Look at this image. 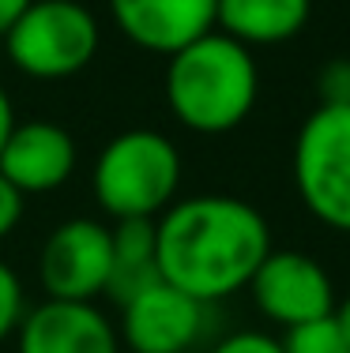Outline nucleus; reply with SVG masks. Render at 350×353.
Masks as SVG:
<instances>
[{
  "instance_id": "obj_12",
  "label": "nucleus",
  "mask_w": 350,
  "mask_h": 353,
  "mask_svg": "<svg viewBox=\"0 0 350 353\" xmlns=\"http://www.w3.org/2000/svg\"><path fill=\"white\" fill-rule=\"evenodd\" d=\"M313 0H219L215 30L241 46H282L309 27Z\"/></svg>"
},
{
  "instance_id": "obj_4",
  "label": "nucleus",
  "mask_w": 350,
  "mask_h": 353,
  "mask_svg": "<svg viewBox=\"0 0 350 353\" xmlns=\"http://www.w3.org/2000/svg\"><path fill=\"white\" fill-rule=\"evenodd\" d=\"M98 19L79 0H30L4 30L8 61L30 79H68L98 57Z\"/></svg>"
},
{
  "instance_id": "obj_19",
  "label": "nucleus",
  "mask_w": 350,
  "mask_h": 353,
  "mask_svg": "<svg viewBox=\"0 0 350 353\" xmlns=\"http://www.w3.org/2000/svg\"><path fill=\"white\" fill-rule=\"evenodd\" d=\"M15 128V109H12V98L4 94V87H0V150H4L8 136H12Z\"/></svg>"
},
{
  "instance_id": "obj_17",
  "label": "nucleus",
  "mask_w": 350,
  "mask_h": 353,
  "mask_svg": "<svg viewBox=\"0 0 350 353\" xmlns=\"http://www.w3.org/2000/svg\"><path fill=\"white\" fill-rule=\"evenodd\" d=\"M211 353H282V339H271L268 331H233L215 342Z\"/></svg>"
},
{
  "instance_id": "obj_14",
  "label": "nucleus",
  "mask_w": 350,
  "mask_h": 353,
  "mask_svg": "<svg viewBox=\"0 0 350 353\" xmlns=\"http://www.w3.org/2000/svg\"><path fill=\"white\" fill-rule=\"evenodd\" d=\"M282 353H350V346L339 334L336 319L324 316V319H313V323L290 327L286 339H282Z\"/></svg>"
},
{
  "instance_id": "obj_11",
  "label": "nucleus",
  "mask_w": 350,
  "mask_h": 353,
  "mask_svg": "<svg viewBox=\"0 0 350 353\" xmlns=\"http://www.w3.org/2000/svg\"><path fill=\"white\" fill-rule=\"evenodd\" d=\"M219 0H110V15L132 46L173 57L188 41L215 30Z\"/></svg>"
},
{
  "instance_id": "obj_3",
  "label": "nucleus",
  "mask_w": 350,
  "mask_h": 353,
  "mask_svg": "<svg viewBox=\"0 0 350 353\" xmlns=\"http://www.w3.org/2000/svg\"><path fill=\"white\" fill-rule=\"evenodd\" d=\"M95 199L113 218H158L177 199L181 150L155 128H128L95 162Z\"/></svg>"
},
{
  "instance_id": "obj_9",
  "label": "nucleus",
  "mask_w": 350,
  "mask_h": 353,
  "mask_svg": "<svg viewBox=\"0 0 350 353\" xmlns=\"http://www.w3.org/2000/svg\"><path fill=\"white\" fill-rule=\"evenodd\" d=\"M15 353H121V334L95 301H41L15 331Z\"/></svg>"
},
{
  "instance_id": "obj_8",
  "label": "nucleus",
  "mask_w": 350,
  "mask_h": 353,
  "mask_svg": "<svg viewBox=\"0 0 350 353\" xmlns=\"http://www.w3.org/2000/svg\"><path fill=\"white\" fill-rule=\"evenodd\" d=\"M121 308V342L132 353H188L204 334L207 305L158 274Z\"/></svg>"
},
{
  "instance_id": "obj_13",
  "label": "nucleus",
  "mask_w": 350,
  "mask_h": 353,
  "mask_svg": "<svg viewBox=\"0 0 350 353\" xmlns=\"http://www.w3.org/2000/svg\"><path fill=\"white\" fill-rule=\"evenodd\" d=\"M113 233V271L106 297L113 305H124L132 293H139L147 282L158 279L155 263V218H117Z\"/></svg>"
},
{
  "instance_id": "obj_18",
  "label": "nucleus",
  "mask_w": 350,
  "mask_h": 353,
  "mask_svg": "<svg viewBox=\"0 0 350 353\" xmlns=\"http://www.w3.org/2000/svg\"><path fill=\"white\" fill-rule=\"evenodd\" d=\"M23 192L15 188L12 181H8L4 173H0V241L8 237V233L19 225V218H23Z\"/></svg>"
},
{
  "instance_id": "obj_16",
  "label": "nucleus",
  "mask_w": 350,
  "mask_h": 353,
  "mask_svg": "<svg viewBox=\"0 0 350 353\" xmlns=\"http://www.w3.org/2000/svg\"><path fill=\"white\" fill-rule=\"evenodd\" d=\"M320 105H350V57H336L316 72Z\"/></svg>"
},
{
  "instance_id": "obj_15",
  "label": "nucleus",
  "mask_w": 350,
  "mask_h": 353,
  "mask_svg": "<svg viewBox=\"0 0 350 353\" xmlns=\"http://www.w3.org/2000/svg\"><path fill=\"white\" fill-rule=\"evenodd\" d=\"M23 316H27V297H23V282L12 267L0 259V342L12 339L19 331Z\"/></svg>"
},
{
  "instance_id": "obj_6",
  "label": "nucleus",
  "mask_w": 350,
  "mask_h": 353,
  "mask_svg": "<svg viewBox=\"0 0 350 353\" xmlns=\"http://www.w3.org/2000/svg\"><path fill=\"white\" fill-rule=\"evenodd\" d=\"M113 271V233L95 218H68L46 237L38 259L49 301H95Z\"/></svg>"
},
{
  "instance_id": "obj_10",
  "label": "nucleus",
  "mask_w": 350,
  "mask_h": 353,
  "mask_svg": "<svg viewBox=\"0 0 350 353\" xmlns=\"http://www.w3.org/2000/svg\"><path fill=\"white\" fill-rule=\"evenodd\" d=\"M76 139L53 121H15L12 136L0 150V173L23 192V196H46L68 184L76 173Z\"/></svg>"
},
{
  "instance_id": "obj_20",
  "label": "nucleus",
  "mask_w": 350,
  "mask_h": 353,
  "mask_svg": "<svg viewBox=\"0 0 350 353\" xmlns=\"http://www.w3.org/2000/svg\"><path fill=\"white\" fill-rule=\"evenodd\" d=\"M27 4H30V0H0V38H4V30L19 19V12Z\"/></svg>"
},
{
  "instance_id": "obj_1",
  "label": "nucleus",
  "mask_w": 350,
  "mask_h": 353,
  "mask_svg": "<svg viewBox=\"0 0 350 353\" xmlns=\"http://www.w3.org/2000/svg\"><path fill=\"white\" fill-rule=\"evenodd\" d=\"M271 252V225L249 199L188 196L155 218V263L166 282L215 305L249 290Z\"/></svg>"
},
{
  "instance_id": "obj_7",
  "label": "nucleus",
  "mask_w": 350,
  "mask_h": 353,
  "mask_svg": "<svg viewBox=\"0 0 350 353\" xmlns=\"http://www.w3.org/2000/svg\"><path fill=\"white\" fill-rule=\"evenodd\" d=\"M249 293H253L260 316L286 331L331 316V308H336V285H331L328 271L313 256L294 248H271L264 263L256 267Z\"/></svg>"
},
{
  "instance_id": "obj_5",
  "label": "nucleus",
  "mask_w": 350,
  "mask_h": 353,
  "mask_svg": "<svg viewBox=\"0 0 350 353\" xmlns=\"http://www.w3.org/2000/svg\"><path fill=\"white\" fill-rule=\"evenodd\" d=\"M294 188L320 225L350 233V105H316L294 139Z\"/></svg>"
},
{
  "instance_id": "obj_21",
  "label": "nucleus",
  "mask_w": 350,
  "mask_h": 353,
  "mask_svg": "<svg viewBox=\"0 0 350 353\" xmlns=\"http://www.w3.org/2000/svg\"><path fill=\"white\" fill-rule=\"evenodd\" d=\"M331 319H336L339 334H343V342L350 346V293H347L343 301H336V308H331Z\"/></svg>"
},
{
  "instance_id": "obj_2",
  "label": "nucleus",
  "mask_w": 350,
  "mask_h": 353,
  "mask_svg": "<svg viewBox=\"0 0 350 353\" xmlns=\"http://www.w3.org/2000/svg\"><path fill=\"white\" fill-rule=\"evenodd\" d=\"M166 105L196 136H226L249 121L260 94L253 49L222 30H207L166 57Z\"/></svg>"
}]
</instances>
